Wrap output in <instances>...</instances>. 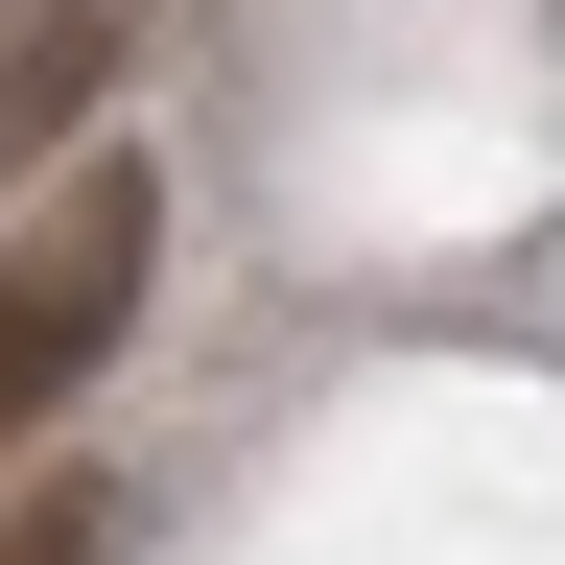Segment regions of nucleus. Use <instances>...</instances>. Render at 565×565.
Masks as SVG:
<instances>
[{
  "label": "nucleus",
  "mask_w": 565,
  "mask_h": 565,
  "mask_svg": "<svg viewBox=\"0 0 565 565\" xmlns=\"http://www.w3.org/2000/svg\"><path fill=\"white\" fill-rule=\"evenodd\" d=\"M141 259H166V189H141V141H118V166H71L24 236H0V448H24V424H47V401L141 330Z\"/></svg>",
  "instance_id": "obj_1"
},
{
  "label": "nucleus",
  "mask_w": 565,
  "mask_h": 565,
  "mask_svg": "<svg viewBox=\"0 0 565 565\" xmlns=\"http://www.w3.org/2000/svg\"><path fill=\"white\" fill-rule=\"evenodd\" d=\"M95 95H118V24H95V0H47V24H0V166H24V141H71Z\"/></svg>",
  "instance_id": "obj_2"
},
{
  "label": "nucleus",
  "mask_w": 565,
  "mask_h": 565,
  "mask_svg": "<svg viewBox=\"0 0 565 565\" xmlns=\"http://www.w3.org/2000/svg\"><path fill=\"white\" fill-rule=\"evenodd\" d=\"M0 565H95V494H24V519H0Z\"/></svg>",
  "instance_id": "obj_3"
}]
</instances>
